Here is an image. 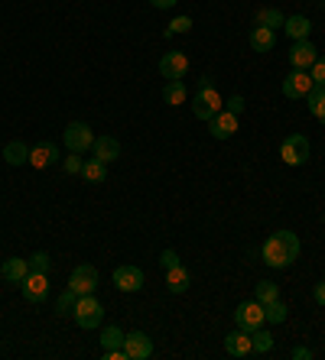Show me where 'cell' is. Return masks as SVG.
<instances>
[{
    "instance_id": "cell-1",
    "label": "cell",
    "mask_w": 325,
    "mask_h": 360,
    "mask_svg": "<svg viewBox=\"0 0 325 360\" xmlns=\"http://www.w3.org/2000/svg\"><path fill=\"white\" fill-rule=\"evenodd\" d=\"M267 266L274 269H286L296 257H300V237L293 234V231H276L274 237H267L264 250H260Z\"/></svg>"
},
{
    "instance_id": "cell-2",
    "label": "cell",
    "mask_w": 325,
    "mask_h": 360,
    "mask_svg": "<svg viewBox=\"0 0 325 360\" xmlns=\"http://www.w3.org/2000/svg\"><path fill=\"white\" fill-rule=\"evenodd\" d=\"M222 108H224V101H222V94L215 91L212 75H202L198 78V88H196V98H192V114L208 124Z\"/></svg>"
},
{
    "instance_id": "cell-3",
    "label": "cell",
    "mask_w": 325,
    "mask_h": 360,
    "mask_svg": "<svg viewBox=\"0 0 325 360\" xmlns=\"http://www.w3.org/2000/svg\"><path fill=\"white\" fill-rule=\"evenodd\" d=\"M72 321H75L78 328H85V331H91V328H98L104 321V305L91 295H78L75 302V311H72Z\"/></svg>"
},
{
    "instance_id": "cell-4",
    "label": "cell",
    "mask_w": 325,
    "mask_h": 360,
    "mask_svg": "<svg viewBox=\"0 0 325 360\" xmlns=\"http://www.w3.org/2000/svg\"><path fill=\"white\" fill-rule=\"evenodd\" d=\"M309 156H312V146H309V140L302 134H290L280 143V160L286 166H306Z\"/></svg>"
},
{
    "instance_id": "cell-5",
    "label": "cell",
    "mask_w": 325,
    "mask_h": 360,
    "mask_svg": "<svg viewBox=\"0 0 325 360\" xmlns=\"http://www.w3.org/2000/svg\"><path fill=\"white\" fill-rule=\"evenodd\" d=\"M62 143H65V150L69 153H88L94 146L91 127L82 124V120H72V124L65 127V134H62Z\"/></svg>"
},
{
    "instance_id": "cell-6",
    "label": "cell",
    "mask_w": 325,
    "mask_h": 360,
    "mask_svg": "<svg viewBox=\"0 0 325 360\" xmlns=\"http://www.w3.org/2000/svg\"><path fill=\"white\" fill-rule=\"evenodd\" d=\"M312 88H316V82H312V75H309V72H302V68H293L290 75L283 78V98H290V101L306 98Z\"/></svg>"
},
{
    "instance_id": "cell-7",
    "label": "cell",
    "mask_w": 325,
    "mask_h": 360,
    "mask_svg": "<svg viewBox=\"0 0 325 360\" xmlns=\"http://www.w3.org/2000/svg\"><path fill=\"white\" fill-rule=\"evenodd\" d=\"M234 321H238V328H244V331H257V328L264 325V305L257 299H250V302H241L238 305V311H234Z\"/></svg>"
},
{
    "instance_id": "cell-8",
    "label": "cell",
    "mask_w": 325,
    "mask_h": 360,
    "mask_svg": "<svg viewBox=\"0 0 325 360\" xmlns=\"http://www.w3.org/2000/svg\"><path fill=\"white\" fill-rule=\"evenodd\" d=\"M124 354H127V360L153 357V338L144 331H130V335H124Z\"/></svg>"
},
{
    "instance_id": "cell-9",
    "label": "cell",
    "mask_w": 325,
    "mask_h": 360,
    "mask_svg": "<svg viewBox=\"0 0 325 360\" xmlns=\"http://www.w3.org/2000/svg\"><path fill=\"white\" fill-rule=\"evenodd\" d=\"M69 289H75L78 295H91L94 289H98V269H94L91 263L75 266L72 269V276H69Z\"/></svg>"
},
{
    "instance_id": "cell-10",
    "label": "cell",
    "mask_w": 325,
    "mask_h": 360,
    "mask_svg": "<svg viewBox=\"0 0 325 360\" xmlns=\"http://www.w3.org/2000/svg\"><path fill=\"white\" fill-rule=\"evenodd\" d=\"M20 289H23V299L26 302H46V295H49V276H46V273L30 269V273H26V279L20 283Z\"/></svg>"
},
{
    "instance_id": "cell-11",
    "label": "cell",
    "mask_w": 325,
    "mask_h": 360,
    "mask_svg": "<svg viewBox=\"0 0 325 360\" xmlns=\"http://www.w3.org/2000/svg\"><path fill=\"white\" fill-rule=\"evenodd\" d=\"M114 285H117L120 292H140L144 289V269L124 263V266L114 269Z\"/></svg>"
},
{
    "instance_id": "cell-12",
    "label": "cell",
    "mask_w": 325,
    "mask_h": 360,
    "mask_svg": "<svg viewBox=\"0 0 325 360\" xmlns=\"http://www.w3.org/2000/svg\"><path fill=\"white\" fill-rule=\"evenodd\" d=\"M234 130H238V114H231V110H224V108L208 120V134H212L215 140H231Z\"/></svg>"
},
{
    "instance_id": "cell-13",
    "label": "cell",
    "mask_w": 325,
    "mask_h": 360,
    "mask_svg": "<svg viewBox=\"0 0 325 360\" xmlns=\"http://www.w3.org/2000/svg\"><path fill=\"white\" fill-rule=\"evenodd\" d=\"M316 59H319V49L309 39H296V42H293V49H290V65L293 68H302V72H309Z\"/></svg>"
},
{
    "instance_id": "cell-14",
    "label": "cell",
    "mask_w": 325,
    "mask_h": 360,
    "mask_svg": "<svg viewBox=\"0 0 325 360\" xmlns=\"http://www.w3.org/2000/svg\"><path fill=\"white\" fill-rule=\"evenodd\" d=\"M189 72V56L186 52H166L160 59V75L170 82V78H182Z\"/></svg>"
},
{
    "instance_id": "cell-15",
    "label": "cell",
    "mask_w": 325,
    "mask_h": 360,
    "mask_svg": "<svg viewBox=\"0 0 325 360\" xmlns=\"http://www.w3.org/2000/svg\"><path fill=\"white\" fill-rule=\"evenodd\" d=\"M59 162V146L56 143H36L30 150V166L33 169H49Z\"/></svg>"
},
{
    "instance_id": "cell-16",
    "label": "cell",
    "mask_w": 325,
    "mask_h": 360,
    "mask_svg": "<svg viewBox=\"0 0 325 360\" xmlns=\"http://www.w3.org/2000/svg\"><path fill=\"white\" fill-rule=\"evenodd\" d=\"M224 351L231 354V357H248V354H254V347H250V331H244V328L231 331V335L224 338Z\"/></svg>"
},
{
    "instance_id": "cell-17",
    "label": "cell",
    "mask_w": 325,
    "mask_h": 360,
    "mask_svg": "<svg viewBox=\"0 0 325 360\" xmlns=\"http://www.w3.org/2000/svg\"><path fill=\"white\" fill-rule=\"evenodd\" d=\"M283 33L290 36L293 42H296V39H309V33H312V23H309V17L296 13V17H286V20H283Z\"/></svg>"
},
{
    "instance_id": "cell-18",
    "label": "cell",
    "mask_w": 325,
    "mask_h": 360,
    "mask_svg": "<svg viewBox=\"0 0 325 360\" xmlns=\"http://www.w3.org/2000/svg\"><path fill=\"white\" fill-rule=\"evenodd\" d=\"M162 101L170 104V108H179L189 101V88L182 84V78H170V82L162 84Z\"/></svg>"
},
{
    "instance_id": "cell-19",
    "label": "cell",
    "mask_w": 325,
    "mask_h": 360,
    "mask_svg": "<svg viewBox=\"0 0 325 360\" xmlns=\"http://www.w3.org/2000/svg\"><path fill=\"white\" fill-rule=\"evenodd\" d=\"M91 153L98 156L101 162H114L120 156V143L114 140V136H94V146Z\"/></svg>"
},
{
    "instance_id": "cell-20",
    "label": "cell",
    "mask_w": 325,
    "mask_h": 360,
    "mask_svg": "<svg viewBox=\"0 0 325 360\" xmlns=\"http://www.w3.org/2000/svg\"><path fill=\"white\" fill-rule=\"evenodd\" d=\"M189 283H192V276H189V266H172V269H166V289H170L172 295H179V292H186L189 289Z\"/></svg>"
},
{
    "instance_id": "cell-21",
    "label": "cell",
    "mask_w": 325,
    "mask_h": 360,
    "mask_svg": "<svg viewBox=\"0 0 325 360\" xmlns=\"http://www.w3.org/2000/svg\"><path fill=\"white\" fill-rule=\"evenodd\" d=\"M274 46H276V30H267V26L250 30V49L254 52H270Z\"/></svg>"
},
{
    "instance_id": "cell-22",
    "label": "cell",
    "mask_w": 325,
    "mask_h": 360,
    "mask_svg": "<svg viewBox=\"0 0 325 360\" xmlns=\"http://www.w3.org/2000/svg\"><path fill=\"white\" fill-rule=\"evenodd\" d=\"M26 273H30V260H20V257H10L4 266H0V276L7 283H23Z\"/></svg>"
},
{
    "instance_id": "cell-23",
    "label": "cell",
    "mask_w": 325,
    "mask_h": 360,
    "mask_svg": "<svg viewBox=\"0 0 325 360\" xmlns=\"http://www.w3.org/2000/svg\"><path fill=\"white\" fill-rule=\"evenodd\" d=\"M82 179H85V182H91V185L104 182V179H108V162H101L98 156L85 160V166H82Z\"/></svg>"
},
{
    "instance_id": "cell-24",
    "label": "cell",
    "mask_w": 325,
    "mask_h": 360,
    "mask_svg": "<svg viewBox=\"0 0 325 360\" xmlns=\"http://www.w3.org/2000/svg\"><path fill=\"white\" fill-rule=\"evenodd\" d=\"M4 160H7L10 166H23V162H30V146L20 140L7 143V146H4Z\"/></svg>"
},
{
    "instance_id": "cell-25",
    "label": "cell",
    "mask_w": 325,
    "mask_h": 360,
    "mask_svg": "<svg viewBox=\"0 0 325 360\" xmlns=\"http://www.w3.org/2000/svg\"><path fill=\"white\" fill-rule=\"evenodd\" d=\"M306 104H309V114H312V117L325 120V84H316V88L306 94Z\"/></svg>"
},
{
    "instance_id": "cell-26",
    "label": "cell",
    "mask_w": 325,
    "mask_h": 360,
    "mask_svg": "<svg viewBox=\"0 0 325 360\" xmlns=\"http://www.w3.org/2000/svg\"><path fill=\"white\" fill-rule=\"evenodd\" d=\"M250 347H254V354H270L274 351V335L260 325L257 331H250Z\"/></svg>"
},
{
    "instance_id": "cell-27",
    "label": "cell",
    "mask_w": 325,
    "mask_h": 360,
    "mask_svg": "<svg viewBox=\"0 0 325 360\" xmlns=\"http://www.w3.org/2000/svg\"><path fill=\"white\" fill-rule=\"evenodd\" d=\"M283 13L276 7H264V10H257V26H267V30H276V26H283Z\"/></svg>"
},
{
    "instance_id": "cell-28",
    "label": "cell",
    "mask_w": 325,
    "mask_h": 360,
    "mask_svg": "<svg viewBox=\"0 0 325 360\" xmlns=\"http://www.w3.org/2000/svg\"><path fill=\"white\" fill-rule=\"evenodd\" d=\"M286 311L290 309H286L280 299H274V302H267L264 305V319L270 321V325H283V321H286Z\"/></svg>"
},
{
    "instance_id": "cell-29",
    "label": "cell",
    "mask_w": 325,
    "mask_h": 360,
    "mask_svg": "<svg viewBox=\"0 0 325 360\" xmlns=\"http://www.w3.org/2000/svg\"><path fill=\"white\" fill-rule=\"evenodd\" d=\"M254 299L260 302V305H267V302L280 299V285H276V283H270V279H264V283H257V292H254Z\"/></svg>"
},
{
    "instance_id": "cell-30",
    "label": "cell",
    "mask_w": 325,
    "mask_h": 360,
    "mask_svg": "<svg viewBox=\"0 0 325 360\" xmlns=\"http://www.w3.org/2000/svg\"><path fill=\"white\" fill-rule=\"evenodd\" d=\"M75 302H78V292H75V289H65V292L59 295V305H56L59 319H72V311H75Z\"/></svg>"
},
{
    "instance_id": "cell-31",
    "label": "cell",
    "mask_w": 325,
    "mask_h": 360,
    "mask_svg": "<svg viewBox=\"0 0 325 360\" xmlns=\"http://www.w3.org/2000/svg\"><path fill=\"white\" fill-rule=\"evenodd\" d=\"M101 344H104V347H124V331H120L117 325L104 328V331H101Z\"/></svg>"
},
{
    "instance_id": "cell-32",
    "label": "cell",
    "mask_w": 325,
    "mask_h": 360,
    "mask_svg": "<svg viewBox=\"0 0 325 360\" xmlns=\"http://www.w3.org/2000/svg\"><path fill=\"white\" fill-rule=\"evenodd\" d=\"M189 30H192V17H176L172 20L170 26H166V39H170V36H176V33H189Z\"/></svg>"
},
{
    "instance_id": "cell-33",
    "label": "cell",
    "mask_w": 325,
    "mask_h": 360,
    "mask_svg": "<svg viewBox=\"0 0 325 360\" xmlns=\"http://www.w3.org/2000/svg\"><path fill=\"white\" fill-rule=\"evenodd\" d=\"M82 166H85V160H82V153H72L69 160H65V172H69V176H82Z\"/></svg>"
},
{
    "instance_id": "cell-34",
    "label": "cell",
    "mask_w": 325,
    "mask_h": 360,
    "mask_svg": "<svg viewBox=\"0 0 325 360\" xmlns=\"http://www.w3.org/2000/svg\"><path fill=\"white\" fill-rule=\"evenodd\" d=\"M49 253H33V260H30V269H36V273H49Z\"/></svg>"
},
{
    "instance_id": "cell-35",
    "label": "cell",
    "mask_w": 325,
    "mask_h": 360,
    "mask_svg": "<svg viewBox=\"0 0 325 360\" xmlns=\"http://www.w3.org/2000/svg\"><path fill=\"white\" fill-rule=\"evenodd\" d=\"M309 75H312V82H316V84H325V59H316V62H312Z\"/></svg>"
},
{
    "instance_id": "cell-36",
    "label": "cell",
    "mask_w": 325,
    "mask_h": 360,
    "mask_svg": "<svg viewBox=\"0 0 325 360\" xmlns=\"http://www.w3.org/2000/svg\"><path fill=\"white\" fill-rule=\"evenodd\" d=\"M160 266H162V269L179 266V253H176V250H162V257H160Z\"/></svg>"
},
{
    "instance_id": "cell-37",
    "label": "cell",
    "mask_w": 325,
    "mask_h": 360,
    "mask_svg": "<svg viewBox=\"0 0 325 360\" xmlns=\"http://www.w3.org/2000/svg\"><path fill=\"white\" fill-rule=\"evenodd\" d=\"M224 110H231V114H244V98H241V94H234V98H228L224 101Z\"/></svg>"
},
{
    "instance_id": "cell-38",
    "label": "cell",
    "mask_w": 325,
    "mask_h": 360,
    "mask_svg": "<svg viewBox=\"0 0 325 360\" xmlns=\"http://www.w3.org/2000/svg\"><path fill=\"white\" fill-rule=\"evenodd\" d=\"M293 360H312V351L309 347H293Z\"/></svg>"
},
{
    "instance_id": "cell-39",
    "label": "cell",
    "mask_w": 325,
    "mask_h": 360,
    "mask_svg": "<svg viewBox=\"0 0 325 360\" xmlns=\"http://www.w3.org/2000/svg\"><path fill=\"white\" fill-rule=\"evenodd\" d=\"M312 295H316V302H319V305H325V283H319L316 289H312Z\"/></svg>"
},
{
    "instance_id": "cell-40",
    "label": "cell",
    "mask_w": 325,
    "mask_h": 360,
    "mask_svg": "<svg viewBox=\"0 0 325 360\" xmlns=\"http://www.w3.org/2000/svg\"><path fill=\"white\" fill-rule=\"evenodd\" d=\"M156 10H170V7H176V0H150Z\"/></svg>"
},
{
    "instance_id": "cell-41",
    "label": "cell",
    "mask_w": 325,
    "mask_h": 360,
    "mask_svg": "<svg viewBox=\"0 0 325 360\" xmlns=\"http://www.w3.org/2000/svg\"><path fill=\"white\" fill-rule=\"evenodd\" d=\"M322 221H325V218H322Z\"/></svg>"
}]
</instances>
